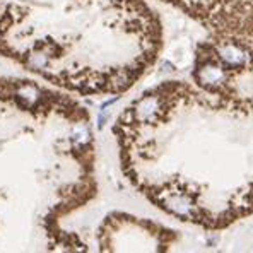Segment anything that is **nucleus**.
Returning a JSON list of instances; mask_svg holds the SVG:
<instances>
[{
	"label": "nucleus",
	"instance_id": "1",
	"mask_svg": "<svg viewBox=\"0 0 253 253\" xmlns=\"http://www.w3.org/2000/svg\"><path fill=\"white\" fill-rule=\"evenodd\" d=\"M192 81L144 91L113 130L122 169L152 206L217 231L253 214V48L200 43Z\"/></svg>",
	"mask_w": 253,
	"mask_h": 253
},
{
	"label": "nucleus",
	"instance_id": "2",
	"mask_svg": "<svg viewBox=\"0 0 253 253\" xmlns=\"http://www.w3.org/2000/svg\"><path fill=\"white\" fill-rule=\"evenodd\" d=\"M161 46L146 0H0V55L70 92L128 91Z\"/></svg>",
	"mask_w": 253,
	"mask_h": 253
},
{
	"label": "nucleus",
	"instance_id": "3",
	"mask_svg": "<svg viewBox=\"0 0 253 253\" xmlns=\"http://www.w3.org/2000/svg\"><path fill=\"white\" fill-rule=\"evenodd\" d=\"M183 12L215 42L253 48V0H159Z\"/></svg>",
	"mask_w": 253,
	"mask_h": 253
},
{
	"label": "nucleus",
	"instance_id": "4",
	"mask_svg": "<svg viewBox=\"0 0 253 253\" xmlns=\"http://www.w3.org/2000/svg\"><path fill=\"white\" fill-rule=\"evenodd\" d=\"M99 236L103 250H169L176 241V234L169 229L125 215L108 217Z\"/></svg>",
	"mask_w": 253,
	"mask_h": 253
}]
</instances>
